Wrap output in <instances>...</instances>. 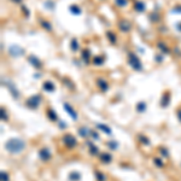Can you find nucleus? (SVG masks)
Listing matches in <instances>:
<instances>
[{
  "label": "nucleus",
  "mask_w": 181,
  "mask_h": 181,
  "mask_svg": "<svg viewBox=\"0 0 181 181\" xmlns=\"http://www.w3.org/2000/svg\"><path fill=\"white\" fill-rule=\"evenodd\" d=\"M25 146H27L25 141L22 140L21 138H11L4 144L5 150L12 155H18L21 152H23L25 150Z\"/></svg>",
  "instance_id": "obj_1"
},
{
  "label": "nucleus",
  "mask_w": 181,
  "mask_h": 181,
  "mask_svg": "<svg viewBox=\"0 0 181 181\" xmlns=\"http://www.w3.org/2000/svg\"><path fill=\"white\" fill-rule=\"evenodd\" d=\"M128 64L135 71H141L142 70V64H141L140 58L134 52H129L128 53Z\"/></svg>",
  "instance_id": "obj_2"
},
{
  "label": "nucleus",
  "mask_w": 181,
  "mask_h": 181,
  "mask_svg": "<svg viewBox=\"0 0 181 181\" xmlns=\"http://www.w3.org/2000/svg\"><path fill=\"white\" fill-rule=\"evenodd\" d=\"M41 100H42V98H41L40 94H34V96L29 97V98L25 100V105H27L29 109H32V110H36V109L40 106Z\"/></svg>",
  "instance_id": "obj_3"
},
{
  "label": "nucleus",
  "mask_w": 181,
  "mask_h": 181,
  "mask_svg": "<svg viewBox=\"0 0 181 181\" xmlns=\"http://www.w3.org/2000/svg\"><path fill=\"white\" fill-rule=\"evenodd\" d=\"M62 141H63L64 146L68 147V149H74V147L77 145V139H76L73 134H70V133L64 134L63 138H62Z\"/></svg>",
  "instance_id": "obj_4"
},
{
  "label": "nucleus",
  "mask_w": 181,
  "mask_h": 181,
  "mask_svg": "<svg viewBox=\"0 0 181 181\" xmlns=\"http://www.w3.org/2000/svg\"><path fill=\"white\" fill-rule=\"evenodd\" d=\"M9 55L15 57V58H17V57H21V56L24 55V50L21 46H18V45H12L9 48Z\"/></svg>",
  "instance_id": "obj_5"
},
{
  "label": "nucleus",
  "mask_w": 181,
  "mask_h": 181,
  "mask_svg": "<svg viewBox=\"0 0 181 181\" xmlns=\"http://www.w3.org/2000/svg\"><path fill=\"white\" fill-rule=\"evenodd\" d=\"M39 157H40L41 161L47 162L52 158V152H51V150L48 147H42L39 151Z\"/></svg>",
  "instance_id": "obj_6"
},
{
  "label": "nucleus",
  "mask_w": 181,
  "mask_h": 181,
  "mask_svg": "<svg viewBox=\"0 0 181 181\" xmlns=\"http://www.w3.org/2000/svg\"><path fill=\"white\" fill-rule=\"evenodd\" d=\"M63 107H64V110L66 111V114H68L73 120L77 121V114H76V111L74 110V107H73L69 103H63Z\"/></svg>",
  "instance_id": "obj_7"
},
{
  "label": "nucleus",
  "mask_w": 181,
  "mask_h": 181,
  "mask_svg": "<svg viewBox=\"0 0 181 181\" xmlns=\"http://www.w3.org/2000/svg\"><path fill=\"white\" fill-rule=\"evenodd\" d=\"M5 85H6V87H7L9 89H10V92H11L12 97H13L15 99H18V98H20V92L17 91L16 86L13 85V82H12V81H10V80H6Z\"/></svg>",
  "instance_id": "obj_8"
},
{
  "label": "nucleus",
  "mask_w": 181,
  "mask_h": 181,
  "mask_svg": "<svg viewBox=\"0 0 181 181\" xmlns=\"http://www.w3.org/2000/svg\"><path fill=\"white\" fill-rule=\"evenodd\" d=\"M119 29L122 33H128L132 29V23L127 20H121L119 22Z\"/></svg>",
  "instance_id": "obj_9"
},
{
  "label": "nucleus",
  "mask_w": 181,
  "mask_h": 181,
  "mask_svg": "<svg viewBox=\"0 0 181 181\" xmlns=\"http://www.w3.org/2000/svg\"><path fill=\"white\" fill-rule=\"evenodd\" d=\"M28 62H29V64L33 65L35 69H41V68H42V62H41L36 56H34V55L28 56Z\"/></svg>",
  "instance_id": "obj_10"
},
{
  "label": "nucleus",
  "mask_w": 181,
  "mask_h": 181,
  "mask_svg": "<svg viewBox=\"0 0 181 181\" xmlns=\"http://www.w3.org/2000/svg\"><path fill=\"white\" fill-rule=\"evenodd\" d=\"M99 161L101 163H104V164H109L112 161V156L110 153H107V152H101L99 155Z\"/></svg>",
  "instance_id": "obj_11"
},
{
  "label": "nucleus",
  "mask_w": 181,
  "mask_h": 181,
  "mask_svg": "<svg viewBox=\"0 0 181 181\" xmlns=\"http://www.w3.org/2000/svg\"><path fill=\"white\" fill-rule=\"evenodd\" d=\"M170 103V92H164L163 96H162V99H161V106L162 107H167Z\"/></svg>",
  "instance_id": "obj_12"
},
{
  "label": "nucleus",
  "mask_w": 181,
  "mask_h": 181,
  "mask_svg": "<svg viewBox=\"0 0 181 181\" xmlns=\"http://www.w3.org/2000/svg\"><path fill=\"white\" fill-rule=\"evenodd\" d=\"M97 85H98V87H99V89H101L103 92H107V89H109V83H107V81L105 80V79H97Z\"/></svg>",
  "instance_id": "obj_13"
},
{
  "label": "nucleus",
  "mask_w": 181,
  "mask_h": 181,
  "mask_svg": "<svg viewBox=\"0 0 181 181\" xmlns=\"http://www.w3.org/2000/svg\"><path fill=\"white\" fill-rule=\"evenodd\" d=\"M133 7H134V10L137 11V12H145V10H146V5H145V2L144 1H135L134 2V5H133Z\"/></svg>",
  "instance_id": "obj_14"
},
{
  "label": "nucleus",
  "mask_w": 181,
  "mask_h": 181,
  "mask_svg": "<svg viewBox=\"0 0 181 181\" xmlns=\"http://www.w3.org/2000/svg\"><path fill=\"white\" fill-rule=\"evenodd\" d=\"M46 115H47V117L50 119V121H53V122L58 121V116H57L56 111H55L52 107H47V110H46Z\"/></svg>",
  "instance_id": "obj_15"
},
{
  "label": "nucleus",
  "mask_w": 181,
  "mask_h": 181,
  "mask_svg": "<svg viewBox=\"0 0 181 181\" xmlns=\"http://www.w3.org/2000/svg\"><path fill=\"white\" fill-rule=\"evenodd\" d=\"M42 88H43V91H46V92H55L56 86H55L51 81H45V82L42 83Z\"/></svg>",
  "instance_id": "obj_16"
},
{
  "label": "nucleus",
  "mask_w": 181,
  "mask_h": 181,
  "mask_svg": "<svg viewBox=\"0 0 181 181\" xmlns=\"http://www.w3.org/2000/svg\"><path fill=\"white\" fill-rule=\"evenodd\" d=\"M157 47L160 48V52H162V53H165V55L170 53V48H169V47L167 46V43H165V42H163V41H158Z\"/></svg>",
  "instance_id": "obj_17"
},
{
  "label": "nucleus",
  "mask_w": 181,
  "mask_h": 181,
  "mask_svg": "<svg viewBox=\"0 0 181 181\" xmlns=\"http://www.w3.org/2000/svg\"><path fill=\"white\" fill-rule=\"evenodd\" d=\"M81 58H82V60H83L86 64H88V63H89V58H91V52H89L88 50H82V52H81Z\"/></svg>",
  "instance_id": "obj_18"
},
{
  "label": "nucleus",
  "mask_w": 181,
  "mask_h": 181,
  "mask_svg": "<svg viewBox=\"0 0 181 181\" xmlns=\"http://www.w3.org/2000/svg\"><path fill=\"white\" fill-rule=\"evenodd\" d=\"M106 38H107V40L110 41L112 45H115L116 42H117V36H116V34L114 33V32H106Z\"/></svg>",
  "instance_id": "obj_19"
},
{
  "label": "nucleus",
  "mask_w": 181,
  "mask_h": 181,
  "mask_svg": "<svg viewBox=\"0 0 181 181\" xmlns=\"http://www.w3.org/2000/svg\"><path fill=\"white\" fill-rule=\"evenodd\" d=\"M97 128L101 130V132H104L105 134H107V135H111V129H110V127H107V126H105V124H101V123H98L97 124Z\"/></svg>",
  "instance_id": "obj_20"
},
{
  "label": "nucleus",
  "mask_w": 181,
  "mask_h": 181,
  "mask_svg": "<svg viewBox=\"0 0 181 181\" xmlns=\"http://www.w3.org/2000/svg\"><path fill=\"white\" fill-rule=\"evenodd\" d=\"M79 134L82 138H87L91 134V129H88L87 127H80L79 128Z\"/></svg>",
  "instance_id": "obj_21"
},
{
  "label": "nucleus",
  "mask_w": 181,
  "mask_h": 181,
  "mask_svg": "<svg viewBox=\"0 0 181 181\" xmlns=\"http://www.w3.org/2000/svg\"><path fill=\"white\" fill-rule=\"evenodd\" d=\"M70 48H71L73 52H77L79 51L80 43H79V41L76 40V39H71V41H70Z\"/></svg>",
  "instance_id": "obj_22"
},
{
  "label": "nucleus",
  "mask_w": 181,
  "mask_h": 181,
  "mask_svg": "<svg viewBox=\"0 0 181 181\" xmlns=\"http://www.w3.org/2000/svg\"><path fill=\"white\" fill-rule=\"evenodd\" d=\"M69 180L70 181H80L81 180V174L79 172H71L69 174Z\"/></svg>",
  "instance_id": "obj_23"
},
{
  "label": "nucleus",
  "mask_w": 181,
  "mask_h": 181,
  "mask_svg": "<svg viewBox=\"0 0 181 181\" xmlns=\"http://www.w3.org/2000/svg\"><path fill=\"white\" fill-rule=\"evenodd\" d=\"M40 24H41V27H42L45 30H47V32H51V30H52V25H51V23H50L48 21L42 20L40 22Z\"/></svg>",
  "instance_id": "obj_24"
},
{
  "label": "nucleus",
  "mask_w": 181,
  "mask_h": 181,
  "mask_svg": "<svg viewBox=\"0 0 181 181\" xmlns=\"http://www.w3.org/2000/svg\"><path fill=\"white\" fill-rule=\"evenodd\" d=\"M92 63L94 64V65H103L104 64V58L101 57V56H96V57H93L92 58Z\"/></svg>",
  "instance_id": "obj_25"
},
{
  "label": "nucleus",
  "mask_w": 181,
  "mask_h": 181,
  "mask_svg": "<svg viewBox=\"0 0 181 181\" xmlns=\"http://www.w3.org/2000/svg\"><path fill=\"white\" fill-rule=\"evenodd\" d=\"M146 103L145 101H140V103H138L137 104V111L138 112H144L145 110H146Z\"/></svg>",
  "instance_id": "obj_26"
},
{
  "label": "nucleus",
  "mask_w": 181,
  "mask_h": 181,
  "mask_svg": "<svg viewBox=\"0 0 181 181\" xmlns=\"http://www.w3.org/2000/svg\"><path fill=\"white\" fill-rule=\"evenodd\" d=\"M69 10L74 13V15H80L81 13V9L80 6H77V5H71L70 7H69Z\"/></svg>",
  "instance_id": "obj_27"
},
{
  "label": "nucleus",
  "mask_w": 181,
  "mask_h": 181,
  "mask_svg": "<svg viewBox=\"0 0 181 181\" xmlns=\"http://www.w3.org/2000/svg\"><path fill=\"white\" fill-rule=\"evenodd\" d=\"M98 152H99L98 147L94 146L93 144H89V153H91L92 156H96V155H98Z\"/></svg>",
  "instance_id": "obj_28"
},
{
  "label": "nucleus",
  "mask_w": 181,
  "mask_h": 181,
  "mask_svg": "<svg viewBox=\"0 0 181 181\" xmlns=\"http://www.w3.org/2000/svg\"><path fill=\"white\" fill-rule=\"evenodd\" d=\"M115 4L119 7H124L128 5V0H115Z\"/></svg>",
  "instance_id": "obj_29"
},
{
  "label": "nucleus",
  "mask_w": 181,
  "mask_h": 181,
  "mask_svg": "<svg viewBox=\"0 0 181 181\" xmlns=\"http://www.w3.org/2000/svg\"><path fill=\"white\" fill-rule=\"evenodd\" d=\"M153 163H155L158 168H163V167H164V163H163L161 158H158V157H155V158H153Z\"/></svg>",
  "instance_id": "obj_30"
},
{
  "label": "nucleus",
  "mask_w": 181,
  "mask_h": 181,
  "mask_svg": "<svg viewBox=\"0 0 181 181\" xmlns=\"http://www.w3.org/2000/svg\"><path fill=\"white\" fill-rule=\"evenodd\" d=\"M139 141L142 142L144 145H150V140H149V138H146V137H144V135H139Z\"/></svg>",
  "instance_id": "obj_31"
},
{
  "label": "nucleus",
  "mask_w": 181,
  "mask_h": 181,
  "mask_svg": "<svg viewBox=\"0 0 181 181\" xmlns=\"http://www.w3.org/2000/svg\"><path fill=\"white\" fill-rule=\"evenodd\" d=\"M96 176H97V180L98 181H105L106 179H105V175L103 174V173H100V172H96Z\"/></svg>",
  "instance_id": "obj_32"
},
{
  "label": "nucleus",
  "mask_w": 181,
  "mask_h": 181,
  "mask_svg": "<svg viewBox=\"0 0 181 181\" xmlns=\"http://www.w3.org/2000/svg\"><path fill=\"white\" fill-rule=\"evenodd\" d=\"M107 146H109L111 150H116L117 146H119V144H117L116 141H109V142H107Z\"/></svg>",
  "instance_id": "obj_33"
},
{
  "label": "nucleus",
  "mask_w": 181,
  "mask_h": 181,
  "mask_svg": "<svg viewBox=\"0 0 181 181\" xmlns=\"http://www.w3.org/2000/svg\"><path fill=\"white\" fill-rule=\"evenodd\" d=\"M0 112H1V121H9V117H7V114H6L5 109H1Z\"/></svg>",
  "instance_id": "obj_34"
},
{
  "label": "nucleus",
  "mask_w": 181,
  "mask_h": 181,
  "mask_svg": "<svg viewBox=\"0 0 181 181\" xmlns=\"http://www.w3.org/2000/svg\"><path fill=\"white\" fill-rule=\"evenodd\" d=\"M150 18H151L152 22H155V23L160 20V17H158V15H157L156 12H152V13H151V16H150Z\"/></svg>",
  "instance_id": "obj_35"
},
{
  "label": "nucleus",
  "mask_w": 181,
  "mask_h": 181,
  "mask_svg": "<svg viewBox=\"0 0 181 181\" xmlns=\"http://www.w3.org/2000/svg\"><path fill=\"white\" fill-rule=\"evenodd\" d=\"M9 174L6 172H1V181H9Z\"/></svg>",
  "instance_id": "obj_36"
},
{
  "label": "nucleus",
  "mask_w": 181,
  "mask_h": 181,
  "mask_svg": "<svg viewBox=\"0 0 181 181\" xmlns=\"http://www.w3.org/2000/svg\"><path fill=\"white\" fill-rule=\"evenodd\" d=\"M173 13H181V5H176L173 9Z\"/></svg>",
  "instance_id": "obj_37"
},
{
  "label": "nucleus",
  "mask_w": 181,
  "mask_h": 181,
  "mask_svg": "<svg viewBox=\"0 0 181 181\" xmlns=\"http://www.w3.org/2000/svg\"><path fill=\"white\" fill-rule=\"evenodd\" d=\"M160 150H161V153L163 155V156H164V157H168V156H169V152H168V151H167L164 147H161Z\"/></svg>",
  "instance_id": "obj_38"
},
{
  "label": "nucleus",
  "mask_w": 181,
  "mask_h": 181,
  "mask_svg": "<svg viewBox=\"0 0 181 181\" xmlns=\"http://www.w3.org/2000/svg\"><path fill=\"white\" fill-rule=\"evenodd\" d=\"M89 135H91V137H93V138H94V140H98V139H99V135H98L94 130H91V134H89Z\"/></svg>",
  "instance_id": "obj_39"
},
{
  "label": "nucleus",
  "mask_w": 181,
  "mask_h": 181,
  "mask_svg": "<svg viewBox=\"0 0 181 181\" xmlns=\"http://www.w3.org/2000/svg\"><path fill=\"white\" fill-rule=\"evenodd\" d=\"M162 60H163L162 55H156V62H157V63H161Z\"/></svg>",
  "instance_id": "obj_40"
},
{
  "label": "nucleus",
  "mask_w": 181,
  "mask_h": 181,
  "mask_svg": "<svg viewBox=\"0 0 181 181\" xmlns=\"http://www.w3.org/2000/svg\"><path fill=\"white\" fill-rule=\"evenodd\" d=\"M176 115H178V119L180 120L181 122V109H178V111H176Z\"/></svg>",
  "instance_id": "obj_41"
},
{
  "label": "nucleus",
  "mask_w": 181,
  "mask_h": 181,
  "mask_svg": "<svg viewBox=\"0 0 181 181\" xmlns=\"http://www.w3.org/2000/svg\"><path fill=\"white\" fill-rule=\"evenodd\" d=\"M176 28H178V29H179V30L181 32V23H179V24L176 25Z\"/></svg>",
  "instance_id": "obj_42"
},
{
  "label": "nucleus",
  "mask_w": 181,
  "mask_h": 181,
  "mask_svg": "<svg viewBox=\"0 0 181 181\" xmlns=\"http://www.w3.org/2000/svg\"><path fill=\"white\" fill-rule=\"evenodd\" d=\"M13 1H16V2H20V4L22 2V0H13Z\"/></svg>",
  "instance_id": "obj_43"
}]
</instances>
